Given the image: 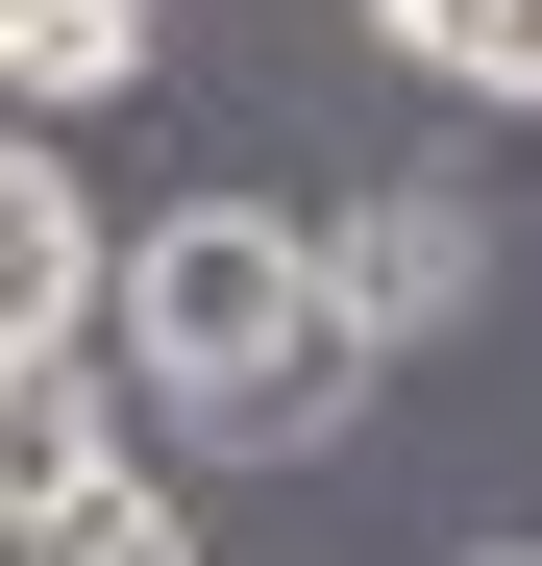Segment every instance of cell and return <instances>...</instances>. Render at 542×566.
Returning a JSON list of instances; mask_svg holds the SVG:
<instances>
[{
	"label": "cell",
	"mask_w": 542,
	"mask_h": 566,
	"mask_svg": "<svg viewBox=\"0 0 542 566\" xmlns=\"http://www.w3.org/2000/svg\"><path fill=\"white\" fill-rule=\"evenodd\" d=\"M0 345H124V222L74 198L50 124H0Z\"/></svg>",
	"instance_id": "obj_2"
},
{
	"label": "cell",
	"mask_w": 542,
	"mask_h": 566,
	"mask_svg": "<svg viewBox=\"0 0 542 566\" xmlns=\"http://www.w3.org/2000/svg\"><path fill=\"white\" fill-rule=\"evenodd\" d=\"M371 25L444 74V99H542V0H371Z\"/></svg>",
	"instance_id": "obj_7"
},
{
	"label": "cell",
	"mask_w": 542,
	"mask_h": 566,
	"mask_svg": "<svg viewBox=\"0 0 542 566\" xmlns=\"http://www.w3.org/2000/svg\"><path fill=\"white\" fill-rule=\"evenodd\" d=\"M124 395L173 443H321L345 395H371V321H345L321 222H271V198L124 222Z\"/></svg>",
	"instance_id": "obj_1"
},
{
	"label": "cell",
	"mask_w": 542,
	"mask_h": 566,
	"mask_svg": "<svg viewBox=\"0 0 542 566\" xmlns=\"http://www.w3.org/2000/svg\"><path fill=\"white\" fill-rule=\"evenodd\" d=\"M493 566H542V542H493Z\"/></svg>",
	"instance_id": "obj_8"
},
{
	"label": "cell",
	"mask_w": 542,
	"mask_h": 566,
	"mask_svg": "<svg viewBox=\"0 0 542 566\" xmlns=\"http://www.w3.org/2000/svg\"><path fill=\"white\" fill-rule=\"evenodd\" d=\"M124 443V345H0V493H100Z\"/></svg>",
	"instance_id": "obj_4"
},
{
	"label": "cell",
	"mask_w": 542,
	"mask_h": 566,
	"mask_svg": "<svg viewBox=\"0 0 542 566\" xmlns=\"http://www.w3.org/2000/svg\"><path fill=\"white\" fill-rule=\"evenodd\" d=\"M321 271H345V321H371V369H395V345H444V321L493 296L469 198H345V222H321Z\"/></svg>",
	"instance_id": "obj_3"
},
{
	"label": "cell",
	"mask_w": 542,
	"mask_h": 566,
	"mask_svg": "<svg viewBox=\"0 0 542 566\" xmlns=\"http://www.w3.org/2000/svg\"><path fill=\"white\" fill-rule=\"evenodd\" d=\"M0 566H198V517L148 468H100V493H0Z\"/></svg>",
	"instance_id": "obj_6"
},
{
	"label": "cell",
	"mask_w": 542,
	"mask_h": 566,
	"mask_svg": "<svg viewBox=\"0 0 542 566\" xmlns=\"http://www.w3.org/2000/svg\"><path fill=\"white\" fill-rule=\"evenodd\" d=\"M124 74H148V0H0V99H25V124L124 99Z\"/></svg>",
	"instance_id": "obj_5"
}]
</instances>
